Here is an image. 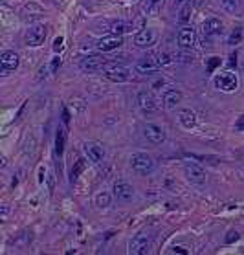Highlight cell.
Listing matches in <instances>:
<instances>
[{
	"instance_id": "obj_1",
	"label": "cell",
	"mask_w": 244,
	"mask_h": 255,
	"mask_svg": "<svg viewBox=\"0 0 244 255\" xmlns=\"http://www.w3.org/2000/svg\"><path fill=\"white\" fill-rule=\"evenodd\" d=\"M130 165H132V169H134L136 173L142 174V176H147V174H151L152 171H154V160H152L149 154H145V153H136V154H132Z\"/></svg>"
},
{
	"instance_id": "obj_2",
	"label": "cell",
	"mask_w": 244,
	"mask_h": 255,
	"mask_svg": "<svg viewBox=\"0 0 244 255\" xmlns=\"http://www.w3.org/2000/svg\"><path fill=\"white\" fill-rule=\"evenodd\" d=\"M105 77L110 79V81L114 83H123L129 79V75H130V70L123 65H118V63H105L101 70Z\"/></svg>"
},
{
	"instance_id": "obj_3",
	"label": "cell",
	"mask_w": 244,
	"mask_h": 255,
	"mask_svg": "<svg viewBox=\"0 0 244 255\" xmlns=\"http://www.w3.org/2000/svg\"><path fill=\"white\" fill-rule=\"evenodd\" d=\"M46 35H48V28L44 24H33L30 26V30L26 32L24 41L28 46H41L42 42L46 41Z\"/></svg>"
},
{
	"instance_id": "obj_4",
	"label": "cell",
	"mask_w": 244,
	"mask_h": 255,
	"mask_svg": "<svg viewBox=\"0 0 244 255\" xmlns=\"http://www.w3.org/2000/svg\"><path fill=\"white\" fill-rule=\"evenodd\" d=\"M149 246H151V239L147 233H138L134 239L129 242V252L134 255H143L149 252Z\"/></svg>"
},
{
	"instance_id": "obj_5",
	"label": "cell",
	"mask_w": 244,
	"mask_h": 255,
	"mask_svg": "<svg viewBox=\"0 0 244 255\" xmlns=\"http://www.w3.org/2000/svg\"><path fill=\"white\" fill-rule=\"evenodd\" d=\"M215 86L220 88L222 92H233L239 86V79L235 74L226 72V74H219L215 77Z\"/></svg>"
},
{
	"instance_id": "obj_6",
	"label": "cell",
	"mask_w": 244,
	"mask_h": 255,
	"mask_svg": "<svg viewBox=\"0 0 244 255\" xmlns=\"http://www.w3.org/2000/svg\"><path fill=\"white\" fill-rule=\"evenodd\" d=\"M83 149H84V154H86L88 160L94 162V164H101L103 160H105V147H103L101 143H98V141H86Z\"/></svg>"
},
{
	"instance_id": "obj_7",
	"label": "cell",
	"mask_w": 244,
	"mask_h": 255,
	"mask_svg": "<svg viewBox=\"0 0 244 255\" xmlns=\"http://www.w3.org/2000/svg\"><path fill=\"white\" fill-rule=\"evenodd\" d=\"M158 68H162L160 63H158V59H156V55H145V57H142L138 63H136V72L138 74H154Z\"/></svg>"
},
{
	"instance_id": "obj_8",
	"label": "cell",
	"mask_w": 244,
	"mask_h": 255,
	"mask_svg": "<svg viewBox=\"0 0 244 255\" xmlns=\"http://www.w3.org/2000/svg\"><path fill=\"white\" fill-rule=\"evenodd\" d=\"M178 44H180V48L184 50L193 48L195 44H196V33H195V30L191 26H184L178 32Z\"/></svg>"
},
{
	"instance_id": "obj_9",
	"label": "cell",
	"mask_w": 244,
	"mask_h": 255,
	"mask_svg": "<svg viewBox=\"0 0 244 255\" xmlns=\"http://www.w3.org/2000/svg\"><path fill=\"white\" fill-rule=\"evenodd\" d=\"M114 197L118 198L119 202H130L134 198V187L127 182H116L114 184Z\"/></svg>"
},
{
	"instance_id": "obj_10",
	"label": "cell",
	"mask_w": 244,
	"mask_h": 255,
	"mask_svg": "<svg viewBox=\"0 0 244 255\" xmlns=\"http://www.w3.org/2000/svg\"><path fill=\"white\" fill-rule=\"evenodd\" d=\"M184 171H185V176H187V180L189 182H193V184H204L206 182V171H204L202 167H198L196 164H185L184 167Z\"/></svg>"
},
{
	"instance_id": "obj_11",
	"label": "cell",
	"mask_w": 244,
	"mask_h": 255,
	"mask_svg": "<svg viewBox=\"0 0 244 255\" xmlns=\"http://www.w3.org/2000/svg\"><path fill=\"white\" fill-rule=\"evenodd\" d=\"M0 65H2V74H8L11 70H17L18 55L15 51H4L0 55Z\"/></svg>"
},
{
	"instance_id": "obj_12",
	"label": "cell",
	"mask_w": 244,
	"mask_h": 255,
	"mask_svg": "<svg viewBox=\"0 0 244 255\" xmlns=\"http://www.w3.org/2000/svg\"><path fill=\"white\" fill-rule=\"evenodd\" d=\"M143 134H145V138L151 141V143H162V141L165 140V131L162 127H158V125H145Z\"/></svg>"
},
{
	"instance_id": "obj_13",
	"label": "cell",
	"mask_w": 244,
	"mask_h": 255,
	"mask_svg": "<svg viewBox=\"0 0 244 255\" xmlns=\"http://www.w3.org/2000/svg\"><path fill=\"white\" fill-rule=\"evenodd\" d=\"M121 35H109V37H103L101 41L98 42V50L99 51H112V50H118L121 46Z\"/></svg>"
},
{
	"instance_id": "obj_14",
	"label": "cell",
	"mask_w": 244,
	"mask_h": 255,
	"mask_svg": "<svg viewBox=\"0 0 244 255\" xmlns=\"http://www.w3.org/2000/svg\"><path fill=\"white\" fill-rule=\"evenodd\" d=\"M222 30H224V26H222L219 18H208L202 26L204 37H217V35L222 33Z\"/></svg>"
},
{
	"instance_id": "obj_15",
	"label": "cell",
	"mask_w": 244,
	"mask_h": 255,
	"mask_svg": "<svg viewBox=\"0 0 244 255\" xmlns=\"http://www.w3.org/2000/svg\"><path fill=\"white\" fill-rule=\"evenodd\" d=\"M138 105L143 112H154L156 110V99L151 92H140L138 94Z\"/></svg>"
},
{
	"instance_id": "obj_16",
	"label": "cell",
	"mask_w": 244,
	"mask_h": 255,
	"mask_svg": "<svg viewBox=\"0 0 244 255\" xmlns=\"http://www.w3.org/2000/svg\"><path fill=\"white\" fill-rule=\"evenodd\" d=\"M154 41H156V32L154 30H142L140 33H136L134 37V42L140 48H147V46L154 44Z\"/></svg>"
},
{
	"instance_id": "obj_17",
	"label": "cell",
	"mask_w": 244,
	"mask_h": 255,
	"mask_svg": "<svg viewBox=\"0 0 244 255\" xmlns=\"http://www.w3.org/2000/svg\"><path fill=\"white\" fill-rule=\"evenodd\" d=\"M103 66H105V61L98 55H92V57H86L81 61V68L88 70V72H101Z\"/></svg>"
},
{
	"instance_id": "obj_18",
	"label": "cell",
	"mask_w": 244,
	"mask_h": 255,
	"mask_svg": "<svg viewBox=\"0 0 244 255\" xmlns=\"http://www.w3.org/2000/svg\"><path fill=\"white\" fill-rule=\"evenodd\" d=\"M182 101V94L178 90H167L163 94V103H165V108H175Z\"/></svg>"
},
{
	"instance_id": "obj_19",
	"label": "cell",
	"mask_w": 244,
	"mask_h": 255,
	"mask_svg": "<svg viewBox=\"0 0 244 255\" xmlns=\"http://www.w3.org/2000/svg\"><path fill=\"white\" fill-rule=\"evenodd\" d=\"M180 123L185 129H193L195 125H196V114L191 112V110H182L180 112Z\"/></svg>"
},
{
	"instance_id": "obj_20",
	"label": "cell",
	"mask_w": 244,
	"mask_h": 255,
	"mask_svg": "<svg viewBox=\"0 0 244 255\" xmlns=\"http://www.w3.org/2000/svg\"><path fill=\"white\" fill-rule=\"evenodd\" d=\"M112 204V195L107 193V191H101V193H98L96 195V206L105 209V207H109Z\"/></svg>"
},
{
	"instance_id": "obj_21",
	"label": "cell",
	"mask_w": 244,
	"mask_h": 255,
	"mask_svg": "<svg viewBox=\"0 0 244 255\" xmlns=\"http://www.w3.org/2000/svg\"><path fill=\"white\" fill-rule=\"evenodd\" d=\"M65 141H66V134H65L63 129H59L57 134H55V153H57L59 156L65 153Z\"/></svg>"
},
{
	"instance_id": "obj_22",
	"label": "cell",
	"mask_w": 244,
	"mask_h": 255,
	"mask_svg": "<svg viewBox=\"0 0 244 255\" xmlns=\"http://www.w3.org/2000/svg\"><path fill=\"white\" fill-rule=\"evenodd\" d=\"M132 28H130V24L129 22H123V20H118V22H114L112 24V35H123V33H127V32H130Z\"/></svg>"
},
{
	"instance_id": "obj_23",
	"label": "cell",
	"mask_w": 244,
	"mask_h": 255,
	"mask_svg": "<svg viewBox=\"0 0 244 255\" xmlns=\"http://www.w3.org/2000/svg\"><path fill=\"white\" fill-rule=\"evenodd\" d=\"M160 6H162V0H147V2H145V11L154 15V13L160 9Z\"/></svg>"
},
{
	"instance_id": "obj_24",
	"label": "cell",
	"mask_w": 244,
	"mask_h": 255,
	"mask_svg": "<svg viewBox=\"0 0 244 255\" xmlns=\"http://www.w3.org/2000/svg\"><path fill=\"white\" fill-rule=\"evenodd\" d=\"M189 17H191V2H187V4L182 6L178 20H180V22H187V20H189Z\"/></svg>"
},
{
	"instance_id": "obj_25",
	"label": "cell",
	"mask_w": 244,
	"mask_h": 255,
	"mask_svg": "<svg viewBox=\"0 0 244 255\" xmlns=\"http://www.w3.org/2000/svg\"><path fill=\"white\" fill-rule=\"evenodd\" d=\"M243 41V28H235V32L229 35V39H228V44H231V46H235L239 42Z\"/></svg>"
},
{
	"instance_id": "obj_26",
	"label": "cell",
	"mask_w": 244,
	"mask_h": 255,
	"mask_svg": "<svg viewBox=\"0 0 244 255\" xmlns=\"http://www.w3.org/2000/svg\"><path fill=\"white\" fill-rule=\"evenodd\" d=\"M239 6H241V0H222V8L226 9V11H229V13L237 11Z\"/></svg>"
},
{
	"instance_id": "obj_27",
	"label": "cell",
	"mask_w": 244,
	"mask_h": 255,
	"mask_svg": "<svg viewBox=\"0 0 244 255\" xmlns=\"http://www.w3.org/2000/svg\"><path fill=\"white\" fill-rule=\"evenodd\" d=\"M83 169H84V160H77L76 167L72 169V180H76L77 176L83 173Z\"/></svg>"
},
{
	"instance_id": "obj_28",
	"label": "cell",
	"mask_w": 244,
	"mask_h": 255,
	"mask_svg": "<svg viewBox=\"0 0 244 255\" xmlns=\"http://www.w3.org/2000/svg\"><path fill=\"white\" fill-rule=\"evenodd\" d=\"M156 59H158L160 66H165V65H171V63H173V59H171L169 53H156Z\"/></svg>"
},
{
	"instance_id": "obj_29",
	"label": "cell",
	"mask_w": 244,
	"mask_h": 255,
	"mask_svg": "<svg viewBox=\"0 0 244 255\" xmlns=\"http://www.w3.org/2000/svg\"><path fill=\"white\" fill-rule=\"evenodd\" d=\"M233 240H239V233H237V231H229L228 237H226V242L228 244H231Z\"/></svg>"
},
{
	"instance_id": "obj_30",
	"label": "cell",
	"mask_w": 244,
	"mask_h": 255,
	"mask_svg": "<svg viewBox=\"0 0 244 255\" xmlns=\"http://www.w3.org/2000/svg\"><path fill=\"white\" fill-rule=\"evenodd\" d=\"M237 129H241V131H244V116L237 121Z\"/></svg>"
},
{
	"instance_id": "obj_31",
	"label": "cell",
	"mask_w": 244,
	"mask_h": 255,
	"mask_svg": "<svg viewBox=\"0 0 244 255\" xmlns=\"http://www.w3.org/2000/svg\"><path fill=\"white\" fill-rule=\"evenodd\" d=\"M219 63H220V59L215 57V61H211V63H210V70H213V68H215V66L219 65Z\"/></svg>"
},
{
	"instance_id": "obj_32",
	"label": "cell",
	"mask_w": 244,
	"mask_h": 255,
	"mask_svg": "<svg viewBox=\"0 0 244 255\" xmlns=\"http://www.w3.org/2000/svg\"><path fill=\"white\" fill-rule=\"evenodd\" d=\"M59 63H61V59L57 57V59H53V63H51V70H55L57 66H59Z\"/></svg>"
},
{
	"instance_id": "obj_33",
	"label": "cell",
	"mask_w": 244,
	"mask_h": 255,
	"mask_svg": "<svg viewBox=\"0 0 244 255\" xmlns=\"http://www.w3.org/2000/svg\"><path fill=\"white\" fill-rule=\"evenodd\" d=\"M173 252H175V254H187L184 248H173Z\"/></svg>"
},
{
	"instance_id": "obj_34",
	"label": "cell",
	"mask_w": 244,
	"mask_h": 255,
	"mask_svg": "<svg viewBox=\"0 0 244 255\" xmlns=\"http://www.w3.org/2000/svg\"><path fill=\"white\" fill-rule=\"evenodd\" d=\"M61 44H63V39H57V41H55V50H61Z\"/></svg>"
},
{
	"instance_id": "obj_35",
	"label": "cell",
	"mask_w": 244,
	"mask_h": 255,
	"mask_svg": "<svg viewBox=\"0 0 244 255\" xmlns=\"http://www.w3.org/2000/svg\"><path fill=\"white\" fill-rule=\"evenodd\" d=\"M229 59H231V61H229V65H237V57H235V55H231Z\"/></svg>"
},
{
	"instance_id": "obj_36",
	"label": "cell",
	"mask_w": 244,
	"mask_h": 255,
	"mask_svg": "<svg viewBox=\"0 0 244 255\" xmlns=\"http://www.w3.org/2000/svg\"><path fill=\"white\" fill-rule=\"evenodd\" d=\"M175 2H177V4H184L185 0H175Z\"/></svg>"
}]
</instances>
